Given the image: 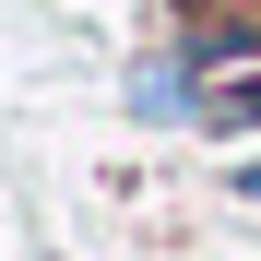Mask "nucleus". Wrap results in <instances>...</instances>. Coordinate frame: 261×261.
I'll return each instance as SVG.
<instances>
[{
  "mask_svg": "<svg viewBox=\"0 0 261 261\" xmlns=\"http://www.w3.org/2000/svg\"><path fill=\"white\" fill-rule=\"evenodd\" d=\"M202 119H214V130H249V119H261V83H226V95H214Z\"/></svg>",
  "mask_w": 261,
  "mask_h": 261,
  "instance_id": "f257e3e1",
  "label": "nucleus"
}]
</instances>
